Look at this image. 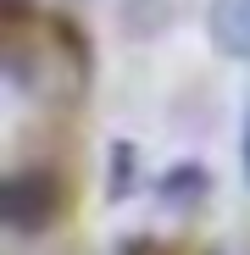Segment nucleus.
I'll list each match as a JSON object with an SVG mask.
<instances>
[{
	"instance_id": "20e7f679",
	"label": "nucleus",
	"mask_w": 250,
	"mask_h": 255,
	"mask_svg": "<svg viewBox=\"0 0 250 255\" xmlns=\"http://www.w3.org/2000/svg\"><path fill=\"white\" fill-rule=\"evenodd\" d=\"M245 172H250V133H245Z\"/></svg>"
},
{
	"instance_id": "7ed1b4c3",
	"label": "nucleus",
	"mask_w": 250,
	"mask_h": 255,
	"mask_svg": "<svg viewBox=\"0 0 250 255\" xmlns=\"http://www.w3.org/2000/svg\"><path fill=\"white\" fill-rule=\"evenodd\" d=\"M206 194H212V178H206V166H195V161L173 166V172L161 178V205H167V211H178V217L200 211V200H206Z\"/></svg>"
},
{
	"instance_id": "f257e3e1",
	"label": "nucleus",
	"mask_w": 250,
	"mask_h": 255,
	"mask_svg": "<svg viewBox=\"0 0 250 255\" xmlns=\"http://www.w3.org/2000/svg\"><path fill=\"white\" fill-rule=\"evenodd\" d=\"M0 217L22 239L56 228V217H61V178L50 166H17L6 178V189H0Z\"/></svg>"
},
{
	"instance_id": "f03ea898",
	"label": "nucleus",
	"mask_w": 250,
	"mask_h": 255,
	"mask_svg": "<svg viewBox=\"0 0 250 255\" xmlns=\"http://www.w3.org/2000/svg\"><path fill=\"white\" fill-rule=\"evenodd\" d=\"M212 45L234 61H250V0H212Z\"/></svg>"
}]
</instances>
